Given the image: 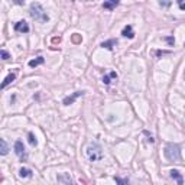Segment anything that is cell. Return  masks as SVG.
<instances>
[{
  "instance_id": "8",
  "label": "cell",
  "mask_w": 185,
  "mask_h": 185,
  "mask_svg": "<svg viewBox=\"0 0 185 185\" xmlns=\"http://www.w3.org/2000/svg\"><path fill=\"white\" fill-rule=\"evenodd\" d=\"M169 174H171V177H172V178H175V179H177V182H178L177 185H182V184H184V179H182V175H181V174H179V172L177 171V169H172V171L169 172Z\"/></svg>"
},
{
  "instance_id": "22",
  "label": "cell",
  "mask_w": 185,
  "mask_h": 185,
  "mask_svg": "<svg viewBox=\"0 0 185 185\" xmlns=\"http://www.w3.org/2000/svg\"><path fill=\"white\" fill-rule=\"evenodd\" d=\"M60 42H61L60 36H55V38H52V44H60Z\"/></svg>"
},
{
  "instance_id": "10",
  "label": "cell",
  "mask_w": 185,
  "mask_h": 185,
  "mask_svg": "<svg viewBox=\"0 0 185 185\" xmlns=\"http://www.w3.org/2000/svg\"><path fill=\"white\" fill-rule=\"evenodd\" d=\"M15 78H16V74H15V73L9 74L6 78H5V81H3V84H2V88H6V87L9 86L10 83H12V81H15Z\"/></svg>"
},
{
  "instance_id": "7",
  "label": "cell",
  "mask_w": 185,
  "mask_h": 185,
  "mask_svg": "<svg viewBox=\"0 0 185 185\" xmlns=\"http://www.w3.org/2000/svg\"><path fill=\"white\" fill-rule=\"evenodd\" d=\"M122 35H123V36H126V38H129V39L135 38V32H133V28L130 26V25L125 26V29L122 31Z\"/></svg>"
},
{
  "instance_id": "18",
  "label": "cell",
  "mask_w": 185,
  "mask_h": 185,
  "mask_svg": "<svg viewBox=\"0 0 185 185\" xmlns=\"http://www.w3.org/2000/svg\"><path fill=\"white\" fill-rule=\"evenodd\" d=\"M81 41H83L81 35H78V33H74V35H73V42H74V44H81Z\"/></svg>"
},
{
  "instance_id": "9",
  "label": "cell",
  "mask_w": 185,
  "mask_h": 185,
  "mask_svg": "<svg viewBox=\"0 0 185 185\" xmlns=\"http://www.w3.org/2000/svg\"><path fill=\"white\" fill-rule=\"evenodd\" d=\"M44 62H45L44 57H38V58H35V60L29 61V67H31V68H35V67H38V65H42Z\"/></svg>"
},
{
  "instance_id": "16",
  "label": "cell",
  "mask_w": 185,
  "mask_h": 185,
  "mask_svg": "<svg viewBox=\"0 0 185 185\" xmlns=\"http://www.w3.org/2000/svg\"><path fill=\"white\" fill-rule=\"evenodd\" d=\"M0 153L2 155H6L7 153V145H6V140L5 139L0 140Z\"/></svg>"
},
{
  "instance_id": "3",
  "label": "cell",
  "mask_w": 185,
  "mask_h": 185,
  "mask_svg": "<svg viewBox=\"0 0 185 185\" xmlns=\"http://www.w3.org/2000/svg\"><path fill=\"white\" fill-rule=\"evenodd\" d=\"M87 155H88L90 161H92V162H96V161H100V159L103 158L101 148H100L97 143H94V145H91V146H88V149H87Z\"/></svg>"
},
{
  "instance_id": "19",
  "label": "cell",
  "mask_w": 185,
  "mask_h": 185,
  "mask_svg": "<svg viewBox=\"0 0 185 185\" xmlns=\"http://www.w3.org/2000/svg\"><path fill=\"white\" fill-rule=\"evenodd\" d=\"M2 58H3V60H9V54L6 52V51H5V49H2Z\"/></svg>"
},
{
  "instance_id": "24",
  "label": "cell",
  "mask_w": 185,
  "mask_h": 185,
  "mask_svg": "<svg viewBox=\"0 0 185 185\" xmlns=\"http://www.w3.org/2000/svg\"><path fill=\"white\" fill-rule=\"evenodd\" d=\"M165 54H168V52H166V51H158V52H156V55L159 57V55H165Z\"/></svg>"
},
{
  "instance_id": "4",
  "label": "cell",
  "mask_w": 185,
  "mask_h": 185,
  "mask_svg": "<svg viewBox=\"0 0 185 185\" xmlns=\"http://www.w3.org/2000/svg\"><path fill=\"white\" fill-rule=\"evenodd\" d=\"M15 152H16V155L19 156L22 161H26V152H25V146H23V143L20 142V140H18L16 143H15Z\"/></svg>"
},
{
  "instance_id": "2",
  "label": "cell",
  "mask_w": 185,
  "mask_h": 185,
  "mask_svg": "<svg viewBox=\"0 0 185 185\" xmlns=\"http://www.w3.org/2000/svg\"><path fill=\"white\" fill-rule=\"evenodd\" d=\"M29 13H31V16H32L33 19L38 20V22H48L49 20L46 12L44 10V7L41 6V3H32Z\"/></svg>"
},
{
  "instance_id": "15",
  "label": "cell",
  "mask_w": 185,
  "mask_h": 185,
  "mask_svg": "<svg viewBox=\"0 0 185 185\" xmlns=\"http://www.w3.org/2000/svg\"><path fill=\"white\" fill-rule=\"evenodd\" d=\"M19 175L22 178H29V177L32 175V171H31V169H26V168H22L19 171Z\"/></svg>"
},
{
  "instance_id": "23",
  "label": "cell",
  "mask_w": 185,
  "mask_h": 185,
  "mask_svg": "<svg viewBox=\"0 0 185 185\" xmlns=\"http://www.w3.org/2000/svg\"><path fill=\"white\" fill-rule=\"evenodd\" d=\"M159 5H161V6H165V7H168V6H169V5H171V3H169V2H161Z\"/></svg>"
},
{
  "instance_id": "14",
  "label": "cell",
  "mask_w": 185,
  "mask_h": 185,
  "mask_svg": "<svg viewBox=\"0 0 185 185\" xmlns=\"http://www.w3.org/2000/svg\"><path fill=\"white\" fill-rule=\"evenodd\" d=\"M112 78H117V74L114 73V71H113V73H110L109 75H104V77H103V81H104V84H110V83H112L110 80H112Z\"/></svg>"
},
{
  "instance_id": "6",
  "label": "cell",
  "mask_w": 185,
  "mask_h": 185,
  "mask_svg": "<svg viewBox=\"0 0 185 185\" xmlns=\"http://www.w3.org/2000/svg\"><path fill=\"white\" fill-rule=\"evenodd\" d=\"M83 94H84L83 91H77V92H74V94L71 96V97H67V99H64V101H62V103H64L65 106H70V104H73L74 101H75V100L78 99V97H81Z\"/></svg>"
},
{
  "instance_id": "11",
  "label": "cell",
  "mask_w": 185,
  "mask_h": 185,
  "mask_svg": "<svg viewBox=\"0 0 185 185\" xmlns=\"http://www.w3.org/2000/svg\"><path fill=\"white\" fill-rule=\"evenodd\" d=\"M117 5H119V2H117V0H112V2H104V3H103V7H104V9H109V10H112V9H114Z\"/></svg>"
},
{
  "instance_id": "5",
  "label": "cell",
  "mask_w": 185,
  "mask_h": 185,
  "mask_svg": "<svg viewBox=\"0 0 185 185\" xmlns=\"http://www.w3.org/2000/svg\"><path fill=\"white\" fill-rule=\"evenodd\" d=\"M15 31L16 32H22V33H28L29 32V25H28L25 20H20L15 25Z\"/></svg>"
},
{
  "instance_id": "1",
  "label": "cell",
  "mask_w": 185,
  "mask_h": 185,
  "mask_svg": "<svg viewBox=\"0 0 185 185\" xmlns=\"http://www.w3.org/2000/svg\"><path fill=\"white\" fill-rule=\"evenodd\" d=\"M165 158L169 162H178L181 161V148L175 143H168L165 146Z\"/></svg>"
},
{
  "instance_id": "21",
  "label": "cell",
  "mask_w": 185,
  "mask_h": 185,
  "mask_svg": "<svg viewBox=\"0 0 185 185\" xmlns=\"http://www.w3.org/2000/svg\"><path fill=\"white\" fill-rule=\"evenodd\" d=\"M165 39H166V42H168L169 45H174V42H175V41H174V38H172V36H168V38H165Z\"/></svg>"
},
{
  "instance_id": "17",
  "label": "cell",
  "mask_w": 185,
  "mask_h": 185,
  "mask_svg": "<svg viewBox=\"0 0 185 185\" xmlns=\"http://www.w3.org/2000/svg\"><path fill=\"white\" fill-rule=\"evenodd\" d=\"M28 139H29V143H31L32 146H36V145H38V140L35 139L33 133H29V135H28Z\"/></svg>"
},
{
  "instance_id": "13",
  "label": "cell",
  "mask_w": 185,
  "mask_h": 185,
  "mask_svg": "<svg viewBox=\"0 0 185 185\" xmlns=\"http://www.w3.org/2000/svg\"><path fill=\"white\" fill-rule=\"evenodd\" d=\"M58 181H65V184H67V185H75V184L73 182V179H71L70 177H68V174L60 175V177H58Z\"/></svg>"
},
{
  "instance_id": "20",
  "label": "cell",
  "mask_w": 185,
  "mask_h": 185,
  "mask_svg": "<svg viewBox=\"0 0 185 185\" xmlns=\"http://www.w3.org/2000/svg\"><path fill=\"white\" fill-rule=\"evenodd\" d=\"M178 6L181 10H185V2H182V0H179L178 2Z\"/></svg>"
},
{
  "instance_id": "12",
  "label": "cell",
  "mask_w": 185,
  "mask_h": 185,
  "mask_svg": "<svg viewBox=\"0 0 185 185\" xmlns=\"http://www.w3.org/2000/svg\"><path fill=\"white\" fill-rule=\"evenodd\" d=\"M117 44V41H114V39H112V41H107V42H103L101 44V46L103 48H106V49H109V51H113V46Z\"/></svg>"
}]
</instances>
